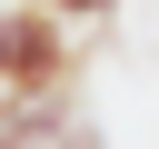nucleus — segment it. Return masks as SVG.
Segmentation results:
<instances>
[{
  "label": "nucleus",
  "instance_id": "obj_2",
  "mask_svg": "<svg viewBox=\"0 0 159 149\" xmlns=\"http://www.w3.org/2000/svg\"><path fill=\"white\" fill-rule=\"evenodd\" d=\"M70 139V99L60 89H0V149H50Z\"/></svg>",
  "mask_w": 159,
  "mask_h": 149
},
{
  "label": "nucleus",
  "instance_id": "obj_1",
  "mask_svg": "<svg viewBox=\"0 0 159 149\" xmlns=\"http://www.w3.org/2000/svg\"><path fill=\"white\" fill-rule=\"evenodd\" d=\"M70 79V20H50L40 0L10 10V79L0 89H60Z\"/></svg>",
  "mask_w": 159,
  "mask_h": 149
},
{
  "label": "nucleus",
  "instance_id": "obj_4",
  "mask_svg": "<svg viewBox=\"0 0 159 149\" xmlns=\"http://www.w3.org/2000/svg\"><path fill=\"white\" fill-rule=\"evenodd\" d=\"M0 79H10V10H0Z\"/></svg>",
  "mask_w": 159,
  "mask_h": 149
},
{
  "label": "nucleus",
  "instance_id": "obj_3",
  "mask_svg": "<svg viewBox=\"0 0 159 149\" xmlns=\"http://www.w3.org/2000/svg\"><path fill=\"white\" fill-rule=\"evenodd\" d=\"M40 10H50V20H70V30H80V20H109V0H40Z\"/></svg>",
  "mask_w": 159,
  "mask_h": 149
}]
</instances>
